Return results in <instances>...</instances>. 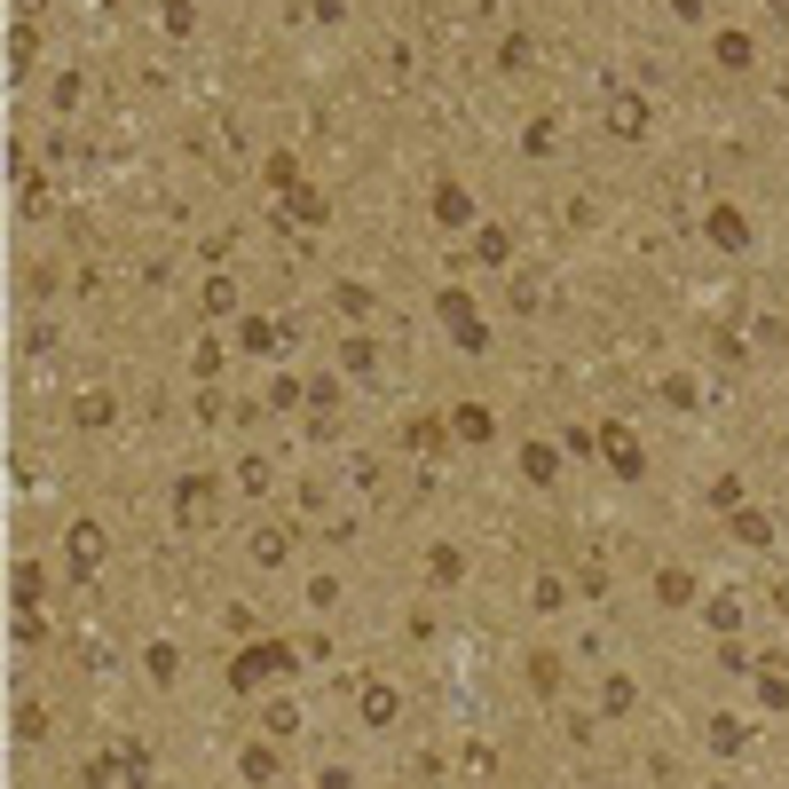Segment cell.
I'll return each mask as SVG.
<instances>
[{"label": "cell", "mask_w": 789, "mask_h": 789, "mask_svg": "<svg viewBox=\"0 0 789 789\" xmlns=\"http://www.w3.org/2000/svg\"><path fill=\"white\" fill-rule=\"evenodd\" d=\"M671 9H679V16H695V9H703V0H671Z\"/></svg>", "instance_id": "f1b7e54d"}, {"label": "cell", "mask_w": 789, "mask_h": 789, "mask_svg": "<svg viewBox=\"0 0 789 789\" xmlns=\"http://www.w3.org/2000/svg\"><path fill=\"white\" fill-rule=\"evenodd\" d=\"M394 711H403V695H394V687H364V727H394Z\"/></svg>", "instance_id": "9c48e42d"}, {"label": "cell", "mask_w": 789, "mask_h": 789, "mask_svg": "<svg viewBox=\"0 0 789 789\" xmlns=\"http://www.w3.org/2000/svg\"><path fill=\"white\" fill-rule=\"evenodd\" d=\"M214 506H221V498H214V482H206V474L174 482V513L190 521V530H206V521H214Z\"/></svg>", "instance_id": "3957f363"}, {"label": "cell", "mask_w": 789, "mask_h": 789, "mask_svg": "<svg viewBox=\"0 0 789 789\" xmlns=\"http://www.w3.org/2000/svg\"><path fill=\"white\" fill-rule=\"evenodd\" d=\"M474 253H482V260H506V253H513V238H506V229H482V245H474Z\"/></svg>", "instance_id": "484cf974"}, {"label": "cell", "mask_w": 789, "mask_h": 789, "mask_svg": "<svg viewBox=\"0 0 789 789\" xmlns=\"http://www.w3.org/2000/svg\"><path fill=\"white\" fill-rule=\"evenodd\" d=\"M711 789H727V781H711Z\"/></svg>", "instance_id": "4dcf8cb0"}, {"label": "cell", "mask_w": 789, "mask_h": 789, "mask_svg": "<svg viewBox=\"0 0 789 789\" xmlns=\"http://www.w3.org/2000/svg\"><path fill=\"white\" fill-rule=\"evenodd\" d=\"M426 569H435V584H458V576H466V561H458L450 545H435V561H426Z\"/></svg>", "instance_id": "44dd1931"}, {"label": "cell", "mask_w": 789, "mask_h": 789, "mask_svg": "<svg viewBox=\"0 0 789 789\" xmlns=\"http://www.w3.org/2000/svg\"><path fill=\"white\" fill-rule=\"evenodd\" d=\"M221 308H238V284H229V277H206V316H221Z\"/></svg>", "instance_id": "ac0fdd59"}, {"label": "cell", "mask_w": 789, "mask_h": 789, "mask_svg": "<svg viewBox=\"0 0 789 789\" xmlns=\"http://www.w3.org/2000/svg\"><path fill=\"white\" fill-rule=\"evenodd\" d=\"M72 561H80V569L104 561V530H95V521H80V530H72Z\"/></svg>", "instance_id": "7c38bea8"}, {"label": "cell", "mask_w": 789, "mask_h": 789, "mask_svg": "<svg viewBox=\"0 0 789 789\" xmlns=\"http://www.w3.org/2000/svg\"><path fill=\"white\" fill-rule=\"evenodd\" d=\"M435 221H442V229H466V221H474V197L458 190V182H442V190H435Z\"/></svg>", "instance_id": "5b68a950"}, {"label": "cell", "mask_w": 789, "mask_h": 789, "mask_svg": "<svg viewBox=\"0 0 789 789\" xmlns=\"http://www.w3.org/2000/svg\"><path fill=\"white\" fill-rule=\"evenodd\" d=\"M647 126V104L640 95H608V135H640Z\"/></svg>", "instance_id": "8992f818"}, {"label": "cell", "mask_w": 789, "mask_h": 789, "mask_svg": "<svg viewBox=\"0 0 789 789\" xmlns=\"http://www.w3.org/2000/svg\"><path fill=\"white\" fill-rule=\"evenodd\" d=\"M711 742H718V750H742V742H750V735H742V727H735V718H711Z\"/></svg>", "instance_id": "4316f807"}, {"label": "cell", "mask_w": 789, "mask_h": 789, "mask_svg": "<svg viewBox=\"0 0 789 789\" xmlns=\"http://www.w3.org/2000/svg\"><path fill=\"white\" fill-rule=\"evenodd\" d=\"M24 63H32V24H16V40H9V72L24 80Z\"/></svg>", "instance_id": "d4e9b609"}, {"label": "cell", "mask_w": 789, "mask_h": 789, "mask_svg": "<svg viewBox=\"0 0 789 789\" xmlns=\"http://www.w3.org/2000/svg\"><path fill=\"white\" fill-rule=\"evenodd\" d=\"M450 426H458V435H466V442H489V411H474V403H466V411H458Z\"/></svg>", "instance_id": "d6986e66"}, {"label": "cell", "mask_w": 789, "mask_h": 789, "mask_svg": "<svg viewBox=\"0 0 789 789\" xmlns=\"http://www.w3.org/2000/svg\"><path fill=\"white\" fill-rule=\"evenodd\" d=\"M521 474H530V482H553V474H561V450H553V442H530V450H521Z\"/></svg>", "instance_id": "30bf717a"}, {"label": "cell", "mask_w": 789, "mask_h": 789, "mask_svg": "<svg viewBox=\"0 0 789 789\" xmlns=\"http://www.w3.org/2000/svg\"><path fill=\"white\" fill-rule=\"evenodd\" d=\"M442 324H450V340H458V348H482V340H489V332H482V316H474V301H466L458 284L442 292Z\"/></svg>", "instance_id": "7a4b0ae2"}, {"label": "cell", "mask_w": 789, "mask_h": 789, "mask_svg": "<svg viewBox=\"0 0 789 789\" xmlns=\"http://www.w3.org/2000/svg\"><path fill=\"white\" fill-rule=\"evenodd\" d=\"M735 537H742V545H766V537H774V521H766L758 506H742V513H735Z\"/></svg>", "instance_id": "5bb4252c"}, {"label": "cell", "mask_w": 789, "mask_h": 789, "mask_svg": "<svg viewBox=\"0 0 789 789\" xmlns=\"http://www.w3.org/2000/svg\"><path fill=\"white\" fill-rule=\"evenodd\" d=\"M292 727H301V703L277 695V703H269V735H292Z\"/></svg>", "instance_id": "ffe728a7"}, {"label": "cell", "mask_w": 789, "mask_h": 789, "mask_svg": "<svg viewBox=\"0 0 789 789\" xmlns=\"http://www.w3.org/2000/svg\"><path fill=\"white\" fill-rule=\"evenodd\" d=\"M277 340H284V332H277V324H260V316H245V332H238V348H245V355H269Z\"/></svg>", "instance_id": "4fadbf2b"}, {"label": "cell", "mask_w": 789, "mask_h": 789, "mask_svg": "<svg viewBox=\"0 0 789 789\" xmlns=\"http://www.w3.org/2000/svg\"><path fill=\"white\" fill-rule=\"evenodd\" d=\"M40 592H48V584H40V569H32V561H16V600L32 608V600H40Z\"/></svg>", "instance_id": "cb8c5ba5"}, {"label": "cell", "mask_w": 789, "mask_h": 789, "mask_svg": "<svg viewBox=\"0 0 789 789\" xmlns=\"http://www.w3.org/2000/svg\"><path fill=\"white\" fill-rule=\"evenodd\" d=\"M711 623H718V632H735V623H742V600H735V592H718V600H711Z\"/></svg>", "instance_id": "7402d4cb"}, {"label": "cell", "mask_w": 789, "mask_h": 789, "mask_svg": "<svg viewBox=\"0 0 789 789\" xmlns=\"http://www.w3.org/2000/svg\"><path fill=\"white\" fill-rule=\"evenodd\" d=\"M284 664H292L284 647H245L238 664H229V687H245V695H253V687H260V679H277Z\"/></svg>", "instance_id": "6da1fadb"}, {"label": "cell", "mask_w": 789, "mask_h": 789, "mask_svg": "<svg viewBox=\"0 0 789 789\" xmlns=\"http://www.w3.org/2000/svg\"><path fill=\"white\" fill-rule=\"evenodd\" d=\"M711 238L727 245V253H742V245H750V221H742L735 206H711Z\"/></svg>", "instance_id": "52a82bcc"}, {"label": "cell", "mask_w": 789, "mask_h": 789, "mask_svg": "<svg viewBox=\"0 0 789 789\" xmlns=\"http://www.w3.org/2000/svg\"><path fill=\"white\" fill-rule=\"evenodd\" d=\"M80 426H111V394H80Z\"/></svg>", "instance_id": "603a6c76"}, {"label": "cell", "mask_w": 789, "mask_h": 789, "mask_svg": "<svg viewBox=\"0 0 789 789\" xmlns=\"http://www.w3.org/2000/svg\"><path fill=\"white\" fill-rule=\"evenodd\" d=\"M750 56H758L750 32H718V63H727V72H750Z\"/></svg>", "instance_id": "8fae6325"}, {"label": "cell", "mask_w": 789, "mask_h": 789, "mask_svg": "<svg viewBox=\"0 0 789 789\" xmlns=\"http://www.w3.org/2000/svg\"><path fill=\"white\" fill-rule=\"evenodd\" d=\"M284 214L301 221V229H316V221H324V197H316V190H292V197H284Z\"/></svg>", "instance_id": "9a60e30c"}, {"label": "cell", "mask_w": 789, "mask_h": 789, "mask_svg": "<svg viewBox=\"0 0 789 789\" xmlns=\"http://www.w3.org/2000/svg\"><path fill=\"white\" fill-rule=\"evenodd\" d=\"M781 104H789V63H781Z\"/></svg>", "instance_id": "f546056e"}, {"label": "cell", "mask_w": 789, "mask_h": 789, "mask_svg": "<svg viewBox=\"0 0 789 789\" xmlns=\"http://www.w3.org/2000/svg\"><path fill=\"white\" fill-rule=\"evenodd\" d=\"M284 553H292V537H284V530H260V537H253V561H260V569H277Z\"/></svg>", "instance_id": "2e32d148"}, {"label": "cell", "mask_w": 789, "mask_h": 789, "mask_svg": "<svg viewBox=\"0 0 789 789\" xmlns=\"http://www.w3.org/2000/svg\"><path fill=\"white\" fill-rule=\"evenodd\" d=\"M600 450H608V466H616V474H640V442H632V426H616V418H608V426H600Z\"/></svg>", "instance_id": "277c9868"}, {"label": "cell", "mask_w": 789, "mask_h": 789, "mask_svg": "<svg viewBox=\"0 0 789 789\" xmlns=\"http://www.w3.org/2000/svg\"><path fill=\"white\" fill-rule=\"evenodd\" d=\"M655 592H664L671 608H687V600H695V576H687V569H664V576H655Z\"/></svg>", "instance_id": "e0dca14e"}, {"label": "cell", "mask_w": 789, "mask_h": 789, "mask_svg": "<svg viewBox=\"0 0 789 789\" xmlns=\"http://www.w3.org/2000/svg\"><path fill=\"white\" fill-rule=\"evenodd\" d=\"M16 9H24V16H40V9H48V0H16Z\"/></svg>", "instance_id": "83f0119b"}, {"label": "cell", "mask_w": 789, "mask_h": 789, "mask_svg": "<svg viewBox=\"0 0 789 789\" xmlns=\"http://www.w3.org/2000/svg\"><path fill=\"white\" fill-rule=\"evenodd\" d=\"M238 774H245L253 789H269V781H277V750H269V742H245V758H238Z\"/></svg>", "instance_id": "ba28073f"}]
</instances>
